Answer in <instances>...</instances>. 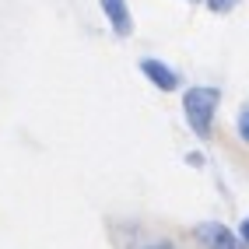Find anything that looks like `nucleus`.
<instances>
[{
    "instance_id": "obj_1",
    "label": "nucleus",
    "mask_w": 249,
    "mask_h": 249,
    "mask_svg": "<svg viewBox=\"0 0 249 249\" xmlns=\"http://www.w3.org/2000/svg\"><path fill=\"white\" fill-rule=\"evenodd\" d=\"M182 109H186L193 134L207 141L214 126V109H218V88H190L182 95Z\"/></svg>"
},
{
    "instance_id": "obj_2",
    "label": "nucleus",
    "mask_w": 249,
    "mask_h": 249,
    "mask_svg": "<svg viewBox=\"0 0 249 249\" xmlns=\"http://www.w3.org/2000/svg\"><path fill=\"white\" fill-rule=\"evenodd\" d=\"M196 235H200V242L207 249H246V242L231 228H225L221 221H204L200 228H196Z\"/></svg>"
},
{
    "instance_id": "obj_3",
    "label": "nucleus",
    "mask_w": 249,
    "mask_h": 249,
    "mask_svg": "<svg viewBox=\"0 0 249 249\" xmlns=\"http://www.w3.org/2000/svg\"><path fill=\"white\" fill-rule=\"evenodd\" d=\"M141 74L151 81L155 88H161V91H176V85H179V74L169 67V63H161V60H141Z\"/></svg>"
},
{
    "instance_id": "obj_4",
    "label": "nucleus",
    "mask_w": 249,
    "mask_h": 249,
    "mask_svg": "<svg viewBox=\"0 0 249 249\" xmlns=\"http://www.w3.org/2000/svg\"><path fill=\"white\" fill-rule=\"evenodd\" d=\"M102 11H106V18H109L112 32H116L120 39L134 36V18H130V7H126V0H102Z\"/></svg>"
},
{
    "instance_id": "obj_5",
    "label": "nucleus",
    "mask_w": 249,
    "mask_h": 249,
    "mask_svg": "<svg viewBox=\"0 0 249 249\" xmlns=\"http://www.w3.org/2000/svg\"><path fill=\"white\" fill-rule=\"evenodd\" d=\"M239 137H242V141L249 144V106H246V109L239 112Z\"/></svg>"
},
{
    "instance_id": "obj_6",
    "label": "nucleus",
    "mask_w": 249,
    "mask_h": 249,
    "mask_svg": "<svg viewBox=\"0 0 249 249\" xmlns=\"http://www.w3.org/2000/svg\"><path fill=\"white\" fill-rule=\"evenodd\" d=\"M239 4V0H207V7L211 11H218V14H225V11H231V7H235Z\"/></svg>"
},
{
    "instance_id": "obj_7",
    "label": "nucleus",
    "mask_w": 249,
    "mask_h": 249,
    "mask_svg": "<svg viewBox=\"0 0 249 249\" xmlns=\"http://www.w3.org/2000/svg\"><path fill=\"white\" fill-rule=\"evenodd\" d=\"M239 239H242V242H246V246H249V218H246V221H242V225H239Z\"/></svg>"
}]
</instances>
